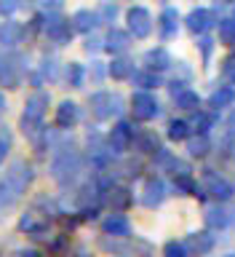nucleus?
Segmentation results:
<instances>
[{
	"instance_id": "17",
	"label": "nucleus",
	"mask_w": 235,
	"mask_h": 257,
	"mask_svg": "<svg viewBox=\"0 0 235 257\" xmlns=\"http://www.w3.org/2000/svg\"><path fill=\"white\" fill-rule=\"evenodd\" d=\"M70 24H72V32L88 35V32H94L99 27V16H96V11H88V8H78V11L72 14Z\"/></svg>"
},
{
	"instance_id": "23",
	"label": "nucleus",
	"mask_w": 235,
	"mask_h": 257,
	"mask_svg": "<svg viewBox=\"0 0 235 257\" xmlns=\"http://www.w3.org/2000/svg\"><path fill=\"white\" fill-rule=\"evenodd\" d=\"M131 148H134L136 153H142V156H152V153L160 148V137H158L155 132H136Z\"/></svg>"
},
{
	"instance_id": "45",
	"label": "nucleus",
	"mask_w": 235,
	"mask_h": 257,
	"mask_svg": "<svg viewBox=\"0 0 235 257\" xmlns=\"http://www.w3.org/2000/svg\"><path fill=\"white\" fill-rule=\"evenodd\" d=\"M94 78H96V83L102 80V67H99V62H94Z\"/></svg>"
},
{
	"instance_id": "34",
	"label": "nucleus",
	"mask_w": 235,
	"mask_h": 257,
	"mask_svg": "<svg viewBox=\"0 0 235 257\" xmlns=\"http://www.w3.org/2000/svg\"><path fill=\"white\" fill-rule=\"evenodd\" d=\"M163 257H192L184 241H166L163 244Z\"/></svg>"
},
{
	"instance_id": "9",
	"label": "nucleus",
	"mask_w": 235,
	"mask_h": 257,
	"mask_svg": "<svg viewBox=\"0 0 235 257\" xmlns=\"http://www.w3.org/2000/svg\"><path fill=\"white\" fill-rule=\"evenodd\" d=\"M206 193H211V198L216 204H224V201H232L235 198V185L222 180L219 174H214L211 169H206Z\"/></svg>"
},
{
	"instance_id": "3",
	"label": "nucleus",
	"mask_w": 235,
	"mask_h": 257,
	"mask_svg": "<svg viewBox=\"0 0 235 257\" xmlns=\"http://www.w3.org/2000/svg\"><path fill=\"white\" fill-rule=\"evenodd\" d=\"M27 75V56L22 51H8L0 59V86L6 88H19Z\"/></svg>"
},
{
	"instance_id": "4",
	"label": "nucleus",
	"mask_w": 235,
	"mask_h": 257,
	"mask_svg": "<svg viewBox=\"0 0 235 257\" xmlns=\"http://www.w3.org/2000/svg\"><path fill=\"white\" fill-rule=\"evenodd\" d=\"M88 107L96 120H110L112 115L123 112V96L118 91H96L88 96Z\"/></svg>"
},
{
	"instance_id": "5",
	"label": "nucleus",
	"mask_w": 235,
	"mask_h": 257,
	"mask_svg": "<svg viewBox=\"0 0 235 257\" xmlns=\"http://www.w3.org/2000/svg\"><path fill=\"white\" fill-rule=\"evenodd\" d=\"M43 32L54 46L72 43V24L59 11H43Z\"/></svg>"
},
{
	"instance_id": "30",
	"label": "nucleus",
	"mask_w": 235,
	"mask_h": 257,
	"mask_svg": "<svg viewBox=\"0 0 235 257\" xmlns=\"http://www.w3.org/2000/svg\"><path fill=\"white\" fill-rule=\"evenodd\" d=\"M190 134H192V128H190L187 120H182V118L168 120V132H166V137H168L171 142H184Z\"/></svg>"
},
{
	"instance_id": "37",
	"label": "nucleus",
	"mask_w": 235,
	"mask_h": 257,
	"mask_svg": "<svg viewBox=\"0 0 235 257\" xmlns=\"http://www.w3.org/2000/svg\"><path fill=\"white\" fill-rule=\"evenodd\" d=\"M14 148V134H11V128L8 126H0V158L6 161L8 156V150Z\"/></svg>"
},
{
	"instance_id": "13",
	"label": "nucleus",
	"mask_w": 235,
	"mask_h": 257,
	"mask_svg": "<svg viewBox=\"0 0 235 257\" xmlns=\"http://www.w3.org/2000/svg\"><path fill=\"white\" fill-rule=\"evenodd\" d=\"M56 128L59 132H70V128H75L78 126V120H80V107H78V102H72V99H64L59 107H56Z\"/></svg>"
},
{
	"instance_id": "10",
	"label": "nucleus",
	"mask_w": 235,
	"mask_h": 257,
	"mask_svg": "<svg viewBox=\"0 0 235 257\" xmlns=\"http://www.w3.org/2000/svg\"><path fill=\"white\" fill-rule=\"evenodd\" d=\"M166 196H168V188H166V182L160 180V177H147V180H144L142 204L147 209H158L166 201Z\"/></svg>"
},
{
	"instance_id": "35",
	"label": "nucleus",
	"mask_w": 235,
	"mask_h": 257,
	"mask_svg": "<svg viewBox=\"0 0 235 257\" xmlns=\"http://www.w3.org/2000/svg\"><path fill=\"white\" fill-rule=\"evenodd\" d=\"M219 43L235 46V22L232 19H222L219 22Z\"/></svg>"
},
{
	"instance_id": "32",
	"label": "nucleus",
	"mask_w": 235,
	"mask_h": 257,
	"mask_svg": "<svg viewBox=\"0 0 235 257\" xmlns=\"http://www.w3.org/2000/svg\"><path fill=\"white\" fill-rule=\"evenodd\" d=\"M174 190L179 196H195L198 182L192 180V174H179V177H174Z\"/></svg>"
},
{
	"instance_id": "43",
	"label": "nucleus",
	"mask_w": 235,
	"mask_h": 257,
	"mask_svg": "<svg viewBox=\"0 0 235 257\" xmlns=\"http://www.w3.org/2000/svg\"><path fill=\"white\" fill-rule=\"evenodd\" d=\"M16 257H46V254L40 252V249H32V246H27V249H19V252H16Z\"/></svg>"
},
{
	"instance_id": "15",
	"label": "nucleus",
	"mask_w": 235,
	"mask_h": 257,
	"mask_svg": "<svg viewBox=\"0 0 235 257\" xmlns=\"http://www.w3.org/2000/svg\"><path fill=\"white\" fill-rule=\"evenodd\" d=\"M158 32L163 40H174L176 32H179V11L174 6H166L158 16Z\"/></svg>"
},
{
	"instance_id": "19",
	"label": "nucleus",
	"mask_w": 235,
	"mask_h": 257,
	"mask_svg": "<svg viewBox=\"0 0 235 257\" xmlns=\"http://www.w3.org/2000/svg\"><path fill=\"white\" fill-rule=\"evenodd\" d=\"M99 246H102L107 254H115V257H134L131 236H126V238H118V236H102V238H99Z\"/></svg>"
},
{
	"instance_id": "6",
	"label": "nucleus",
	"mask_w": 235,
	"mask_h": 257,
	"mask_svg": "<svg viewBox=\"0 0 235 257\" xmlns=\"http://www.w3.org/2000/svg\"><path fill=\"white\" fill-rule=\"evenodd\" d=\"M126 22H128V35L136 38V40H147L152 35V27H155L152 14L144 6H131V8H128V11H126Z\"/></svg>"
},
{
	"instance_id": "8",
	"label": "nucleus",
	"mask_w": 235,
	"mask_h": 257,
	"mask_svg": "<svg viewBox=\"0 0 235 257\" xmlns=\"http://www.w3.org/2000/svg\"><path fill=\"white\" fill-rule=\"evenodd\" d=\"M134 134H136L134 123H128V120H118V123L110 128V137H107V150H110V153H115V156H123L126 150H131Z\"/></svg>"
},
{
	"instance_id": "21",
	"label": "nucleus",
	"mask_w": 235,
	"mask_h": 257,
	"mask_svg": "<svg viewBox=\"0 0 235 257\" xmlns=\"http://www.w3.org/2000/svg\"><path fill=\"white\" fill-rule=\"evenodd\" d=\"M128 48H131V35H128L126 30L112 27L107 32V38H104V51H110V54H126Z\"/></svg>"
},
{
	"instance_id": "39",
	"label": "nucleus",
	"mask_w": 235,
	"mask_h": 257,
	"mask_svg": "<svg viewBox=\"0 0 235 257\" xmlns=\"http://www.w3.org/2000/svg\"><path fill=\"white\" fill-rule=\"evenodd\" d=\"M40 75L48 80H56V59L54 56H43L40 59Z\"/></svg>"
},
{
	"instance_id": "46",
	"label": "nucleus",
	"mask_w": 235,
	"mask_h": 257,
	"mask_svg": "<svg viewBox=\"0 0 235 257\" xmlns=\"http://www.w3.org/2000/svg\"><path fill=\"white\" fill-rule=\"evenodd\" d=\"M227 126H230V132L235 134V107H232V112H230V118H227Z\"/></svg>"
},
{
	"instance_id": "33",
	"label": "nucleus",
	"mask_w": 235,
	"mask_h": 257,
	"mask_svg": "<svg viewBox=\"0 0 235 257\" xmlns=\"http://www.w3.org/2000/svg\"><path fill=\"white\" fill-rule=\"evenodd\" d=\"M131 249H134V257H155V244L142 236L131 238Z\"/></svg>"
},
{
	"instance_id": "11",
	"label": "nucleus",
	"mask_w": 235,
	"mask_h": 257,
	"mask_svg": "<svg viewBox=\"0 0 235 257\" xmlns=\"http://www.w3.org/2000/svg\"><path fill=\"white\" fill-rule=\"evenodd\" d=\"M214 11L211 8H192V11L184 16V27H187L192 35H203L214 27Z\"/></svg>"
},
{
	"instance_id": "29",
	"label": "nucleus",
	"mask_w": 235,
	"mask_h": 257,
	"mask_svg": "<svg viewBox=\"0 0 235 257\" xmlns=\"http://www.w3.org/2000/svg\"><path fill=\"white\" fill-rule=\"evenodd\" d=\"M203 220H206V225H208L211 230H222V228H227V222H230V214L224 212L222 206H211V209H206Z\"/></svg>"
},
{
	"instance_id": "22",
	"label": "nucleus",
	"mask_w": 235,
	"mask_h": 257,
	"mask_svg": "<svg viewBox=\"0 0 235 257\" xmlns=\"http://www.w3.org/2000/svg\"><path fill=\"white\" fill-rule=\"evenodd\" d=\"M107 72H110V78H115V80H128L134 75V59L128 54H115Z\"/></svg>"
},
{
	"instance_id": "24",
	"label": "nucleus",
	"mask_w": 235,
	"mask_h": 257,
	"mask_svg": "<svg viewBox=\"0 0 235 257\" xmlns=\"http://www.w3.org/2000/svg\"><path fill=\"white\" fill-rule=\"evenodd\" d=\"M232 104H235V88L232 86H219L211 91V96H208V107L211 110L232 107Z\"/></svg>"
},
{
	"instance_id": "50",
	"label": "nucleus",
	"mask_w": 235,
	"mask_h": 257,
	"mask_svg": "<svg viewBox=\"0 0 235 257\" xmlns=\"http://www.w3.org/2000/svg\"><path fill=\"white\" fill-rule=\"evenodd\" d=\"M227 3H235V0H227Z\"/></svg>"
},
{
	"instance_id": "2",
	"label": "nucleus",
	"mask_w": 235,
	"mask_h": 257,
	"mask_svg": "<svg viewBox=\"0 0 235 257\" xmlns=\"http://www.w3.org/2000/svg\"><path fill=\"white\" fill-rule=\"evenodd\" d=\"M83 172V161H80V153L72 148V145H62V148L54 150L51 158V177L62 188H67L78 180V174Z\"/></svg>"
},
{
	"instance_id": "40",
	"label": "nucleus",
	"mask_w": 235,
	"mask_h": 257,
	"mask_svg": "<svg viewBox=\"0 0 235 257\" xmlns=\"http://www.w3.org/2000/svg\"><path fill=\"white\" fill-rule=\"evenodd\" d=\"M83 48H86L88 54H96V51H102V48H104V40H102V38H96L94 32H88V35H86V43H83Z\"/></svg>"
},
{
	"instance_id": "14",
	"label": "nucleus",
	"mask_w": 235,
	"mask_h": 257,
	"mask_svg": "<svg viewBox=\"0 0 235 257\" xmlns=\"http://www.w3.org/2000/svg\"><path fill=\"white\" fill-rule=\"evenodd\" d=\"M104 198H107L112 212H126L134 204V193L128 190V185H112V188L104 190Z\"/></svg>"
},
{
	"instance_id": "20",
	"label": "nucleus",
	"mask_w": 235,
	"mask_h": 257,
	"mask_svg": "<svg viewBox=\"0 0 235 257\" xmlns=\"http://www.w3.org/2000/svg\"><path fill=\"white\" fill-rule=\"evenodd\" d=\"M24 35H27V30H24L19 22L6 19L3 24H0V43H3L6 48H16L24 40Z\"/></svg>"
},
{
	"instance_id": "41",
	"label": "nucleus",
	"mask_w": 235,
	"mask_h": 257,
	"mask_svg": "<svg viewBox=\"0 0 235 257\" xmlns=\"http://www.w3.org/2000/svg\"><path fill=\"white\" fill-rule=\"evenodd\" d=\"M222 72H224V78H227L230 83H235V54H230L227 59L222 62Z\"/></svg>"
},
{
	"instance_id": "7",
	"label": "nucleus",
	"mask_w": 235,
	"mask_h": 257,
	"mask_svg": "<svg viewBox=\"0 0 235 257\" xmlns=\"http://www.w3.org/2000/svg\"><path fill=\"white\" fill-rule=\"evenodd\" d=\"M131 115H134V120H139V123L155 120L160 115V104L155 99V94L144 91V88L134 91V96H131Z\"/></svg>"
},
{
	"instance_id": "18",
	"label": "nucleus",
	"mask_w": 235,
	"mask_h": 257,
	"mask_svg": "<svg viewBox=\"0 0 235 257\" xmlns=\"http://www.w3.org/2000/svg\"><path fill=\"white\" fill-rule=\"evenodd\" d=\"M144 67L155 70V72H163L168 67H174V59L163 46H155V48H150V51H144Z\"/></svg>"
},
{
	"instance_id": "51",
	"label": "nucleus",
	"mask_w": 235,
	"mask_h": 257,
	"mask_svg": "<svg viewBox=\"0 0 235 257\" xmlns=\"http://www.w3.org/2000/svg\"><path fill=\"white\" fill-rule=\"evenodd\" d=\"M0 164H3V158H0Z\"/></svg>"
},
{
	"instance_id": "12",
	"label": "nucleus",
	"mask_w": 235,
	"mask_h": 257,
	"mask_svg": "<svg viewBox=\"0 0 235 257\" xmlns=\"http://www.w3.org/2000/svg\"><path fill=\"white\" fill-rule=\"evenodd\" d=\"M184 246L190 249V254H192V257H206V254H211V252H214V246H216V236H214L211 230L190 233L187 241H184Z\"/></svg>"
},
{
	"instance_id": "42",
	"label": "nucleus",
	"mask_w": 235,
	"mask_h": 257,
	"mask_svg": "<svg viewBox=\"0 0 235 257\" xmlns=\"http://www.w3.org/2000/svg\"><path fill=\"white\" fill-rule=\"evenodd\" d=\"M19 6H22L19 0H0V14H3V16H11Z\"/></svg>"
},
{
	"instance_id": "48",
	"label": "nucleus",
	"mask_w": 235,
	"mask_h": 257,
	"mask_svg": "<svg viewBox=\"0 0 235 257\" xmlns=\"http://www.w3.org/2000/svg\"><path fill=\"white\" fill-rule=\"evenodd\" d=\"M230 19H232V22H235V8H232V16H230Z\"/></svg>"
},
{
	"instance_id": "26",
	"label": "nucleus",
	"mask_w": 235,
	"mask_h": 257,
	"mask_svg": "<svg viewBox=\"0 0 235 257\" xmlns=\"http://www.w3.org/2000/svg\"><path fill=\"white\" fill-rule=\"evenodd\" d=\"M131 80H134V86L144 88V91H152V88H158V86H160V72H155V70H147V67L139 70V72L134 70Z\"/></svg>"
},
{
	"instance_id": "16",
	"label": "nucleus",
	"mask_w": 235,
	"mask_h": 257,
	"mask_svg": "<svg viewBox=\"0 0 235 257\" xmlns=\"http://www.w3.org/2000/svg\"><path fill=\"white\" fill-rule=\"evenodd\" d=\"M102 230H104V236L126 238V236H131V222L126 220L123 212H115V214H107L102 220Z\"/></svg>"
},
{
	"instance_id": "31",
	"label": "nucleus",
	"mask_w": 235,
	"mask_h": 257,
	"mask_svg": "<svg viewBox=\"0 0 235 257\" xmlns=\"http://www.w3.org/2000/svg\"><path fill=\"white\" fill-rule=\"evenodd\" d=\"M64 78H67L70 88H80V86H83V78H86L83 64H80V62H70L67 67H64Z\"/></svg>"
},
{
	"instance_id": "49",
	"label": "nucleus",
	"mask_w": 235,
	"mask_h": 257,
	"mask_svg": "<svg viewBox=\"0 0 235 257\" xmlns=\"http://www.w3.org/2000/svg\"><path fill=\"white\" fill-rule=\"evenodd\" d=\"M224 257H235V254H224Z\"/></svg>"
},
{
	"instance_id": "38",
	"label": "nucleus",
	"mask_w": 235,
	"mask_h": 257,
	"mask_svg": "<svg viewBox=\"0 0 235 257\" xmlns=\"http://www.w3.org/2000/svg\"><path fill=\"white\" fill-rule=\"evenodd\" d=\"M198 38H200V40H198V48H200V54H203V62L208 64V62H211V54H214V43H216V40L208 38L206 32H203V35H198Z\"/></svg>"
},
{
	"instance_id": "25",
	"label": "nucleus",
	"mask_w": 235,
	"mask_h": 257,
	"mask_svg": "<svg viewBox=\"0 0 235 257\" xmlns=\"http://www.w3.org/2000/svg\"><path fill=\"white\" fill-rule=\"evenodd\" d=\"M187 153L192 158H206L208 153H211V140H208V134L198 132V137H187Z\"/></svg>"
},
{
	"instance_id": "28",
	"label": "nucleus",
	"mask_w": 235,
	"mask_h": 257,
	"mask_svg": "<svg viewBox=\"0 0 235 257\" xmlns=\"http://www.w3.org/2000/svg\"><path fill=\"white\" fill-rule=\"evenodd\" d=\"M192 112H195V118L187 120L190 128H192V132H203V134H208V128H211V126H214V120H216V110L203 112V110L198 107V110H192Z\"/></svg>"
},
{
	"instance_id": "36",
	"label": "nucleus",
	"mask_w": 235,
	"mask_h": 257,
	"mask_svg": "<svg viewBox=\"0 0 235 257\" xmlns=\"http://www.w3.org/2000/svg\"><path fill=\"white\" fill-rule=\"evenodd\" d=\"M96 16H99V24H112V22H115V16H118V6L107 0V3H102V6H99Z\"/></svg>"
},
{
	"instance_id": "27",
	"label": "nucleus",
	"mask_w": 235,
	"mask_h": 257,
	"mask_svg": "<svg viewBox=\"0 0 235 257\" xmlns=\"http://www.w3.org/2000/svg\"><path fill=\"white\" fill-rule=\"evenodd\" d=\"M174 102H176V107L184 110V112H192V110L200 107V96H198V91H192V88H187V86H184L179 94H174Z\"/></svg>"
},
{
	"instance_id": "44",
	"label": "nucleus",
	"mask_w": 235,
	"mask_h": 257,
	"mask_svg": "<svg viewBox=\"0 0 235 257\" xmlns=\"http://www.w3.org/2000/svg\"><path fill=\"white\" fill-rule=\"evenodd\" d=\"M67 257H94V254H91V252H88V249H86V246H78V249H72V252H70Z\"/></svg>"
},
{
	"instance_id": "1",
	"label": "nucleus",
	"mask_w": 235,
	"mask_h": 257,
	"mask_svg": "<svg viewBox=\"0 0 235 257\" xmlns=\"http://www.w3.org/2000/svg\"><path fill=\"white\" fill-rule=\"evenodd\" d=\"M30 182H32V166L24 158L14 161V164L0 174V212L19 204L22 196L30 188Z\"/></svg>"
},
{
	"instance_id": "47",
	"label": "nucleus",
	"mask_w": 235,
	"mask_h": 257,
	"mask_svg": "<svg viewBox=\"0 0 235 257\" xmlns=\"http://www.w3.org/2000/svg\"><path fill=\"white\" fill-rule=\"evenodd\" d=\"M6 107H8V104H6V94L0 91V118H3V112H6Z\"/></svg>"
}]
</instances>
